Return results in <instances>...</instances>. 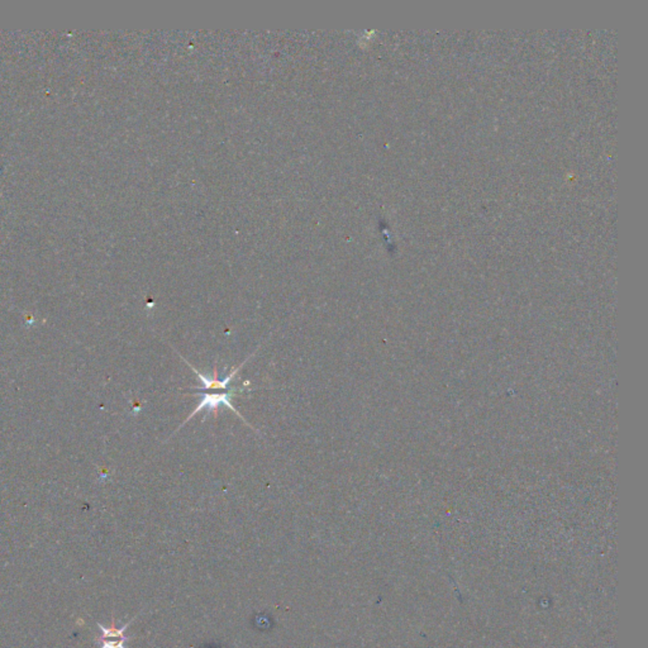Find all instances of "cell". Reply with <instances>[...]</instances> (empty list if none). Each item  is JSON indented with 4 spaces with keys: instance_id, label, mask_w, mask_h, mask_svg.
Listing matches in <instances>:
<instances>
[{
    "instance_id": "6da1fadb",
    "label": "cell",
    "mask_w": 648,
    "mask_h": 648,
    "mask_svg": "<svg viewBox=\"0 0 648 648\" xmlns=\"http://www.w3.org/2000/svg\"><path fill=\"white\" fill-rule=\"evenodd\" d=\"M233 390L235 389L231 390L228 393H223V394H207V393H204L203 401H200V404H199L198 407L195 408V410L184 420V423H183L178 429H181L183 427L185 426L189 420H192V417H195L197 414L200 413L203 409H208V412H214V415H216V409L219 407L221 404H224L226 407H228L231 410H233L238 417H241L242 420H245V418L242 417L240 412L236 410L235 407L231 404V399H232V396H233Z\"/></svg>"
},
{
    "instance_id": "7a4b0ae2",
    "label": "cell",
    "mask_w": 648,
    "mask_h": 648,
    "mask_svg": "<svg viewBox=\"0 0 648 648\" xmlns=\"http://www.w3.org/2000/svg\"><path fill=\"white\" fill-rule=\"evenodd\" d=\"M133 621H135V618L128 623L124 624L122 628H117L116 619H113L111 628H105L104 625L97 623L100 630H102V637L97 640L98 642L102 643L100 648H126L124 647V643L130 640V637L124 636V632L130 627V624Z\"/></svg>"
},
{
    "instance_id": "3957f363",
    "label": "cell",
    "mask_w": 648,
    "mask_h": 648,
    "mask_svg": "<svg viewBox=\"0 0 648 648\" xmlns=\"http://www.w3.org/2000/svg\"><path fill=\"white\" fill-rule=\"evenodd\" d=\"M252 355H251V356H252ZM251 356H250V357H251ZM181 358L185 361L186 364L189 365V366L192 367V370L194 371L197 375H198L199 379H200V380H202V383L204 384L203 388H197V389L208 390V391H209V390L214 389L232 390L228 389V384L232 381V379H233V377H235L236 375L238 374V371L241 370L242 366L246 364V361L248 360V358L247 360H245V361H243V362H242V364L240 365L238 367H235L233 371H232L229 375H227V377H224V379H219V377H218V370H216V367H214V374H213V377H205V375H203V374H200V372H199V371L197 370L195 367H192V364H189V362L186 361L185 358L183 357V356H181Z\"/></svg>"
}]
</instances>
